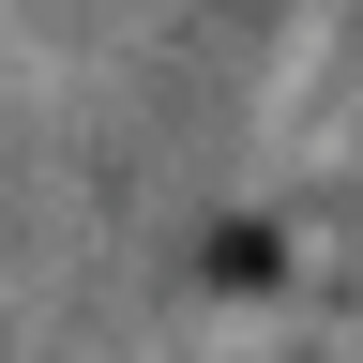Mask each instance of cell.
<instances>
[{
  "mask_svg": "<svg viewBox=\"0 0 363 363\" xmlns=\"http://www.w3.org/2000/svg\"><path fill=\"white\" fill-rule=\"evenodd\" d=\"M212 288H272V227H212Z\"/></svg>",
  "mask_w": 363,
  "mask_h": 363,
  "instance_id": "cell-1",
  "label": "cell"
}]
</instances>
